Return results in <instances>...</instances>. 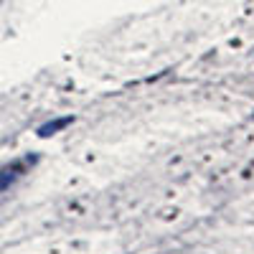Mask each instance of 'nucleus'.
Here are the masks:
<instances>
[{
	"label": "nucleus",
	"instance_id": "2",
	"mask_svg": "<svg viewBox=\"0 0 254 254\" xmlns=\"http://www.w3.org/2000/svg\"><path fill=\"white\" fill-rule=\"evenodd\" d=\"M15 178H18V168H5V171H0V190H5Z\"/></svg>",
	"mask_w": 254,
	"mask_h": 254
},
{
	"label": "nucleus",
	"instance_id": "1",
	"mask_svg": "<svg viewBox=\"0 0 254 254\" xmlns=\"http://www.w3.org/2000/svg\"><path fill=\"white\" fill-rule=\"evenodd\" d=\"M69 122H71L69 117H64V120H56V122H51V125H44V127L38 130V135H41V137H49V135H54L56 130H61V127H66Z\"/></svg>",
	"mask_w": 254,
	"mask_h": 254
}]
</instances>
